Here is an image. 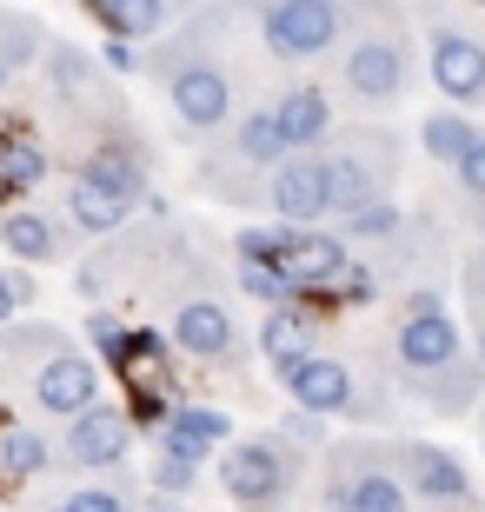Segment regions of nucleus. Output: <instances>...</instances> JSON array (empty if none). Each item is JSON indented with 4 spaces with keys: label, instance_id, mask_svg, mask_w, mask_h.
Masks as SVG:
<instances>
[{
    "label": "nucleus",
    "instance_id": "4468645a",
    "mask_svg": "<svg viewBox=\"0 0 485 512\" xmlns=\"http://www.w3.org/2000/svg\"><path fill=\"white\" fill-rule=\"evenodd\" d=\"M133 439H140V426H133L127 399H94L87 413L60 419L54 426V473H107V466H127Z\"/></svg>",
    "mask_w": 485,
    "mask_h": 512
},
{
    "label": "nucleus",
    "instance_id": "20e7f679",
    "mask_svg": "<svg viewBox=\"0 0 485 512\" xmlns=\"http://www.w3.org/2000/svg\"><path fill=\"white\" fill-rule=\"evenodd\" d=\"M153 326H167V340L180 346V360L206 366V373H233V380H240L246 360H253V326L240 320L233 273L206 253V240H193V253L180 260V273H173Z\"/></svg>",
    "mask_w": 485,
    "mask_h": 512
},
{
    "label": "nucleus",
    "instance_id": "b1692460",
    "mask_svg": "<svg viewBox=\"0 0 485 512\" xmlns=\"http://www.w3.org/2000/svg\"><path fill=\"white\" fill-rule=\"evenodd\" d=\"M60 213H67V227H74L80 240H107V233H120L133 220V200L94 187V180H67V187H60Z\"/></svg>",
    "mask_w": 485,
    "mask_h": 512
},
{
    "label": "nucleus",
    "instance_id": "c85d7f7f",
    "mask_svg": "<svg viewBox=\"0 0 485 512\" xmlns=\"http://www.w3.org/2000/svg\"><path fill=\"white\" fill-rule=\"evenodd\" d=\"M226 273H233V293H240V300H253V306H280V300H293V293H299L280 266H246V260H233Z\"/></svg>",
    "mask_w": 485,
    "mask_h": 512
},
{
    "label": "nucleus",
    "instance_id": "412c9836",
    "mask_svg": "<svg viewBox=\"0 0 485 512\" xmlns=\"http://www.w3.org/2000/svg\"><path fill=\"white\" fill-rule=\"evenodd\" d=\"M47 473H54V426L0 406V479L7 486H34Z\"/></svg>",
    "mask_w": 485,
    "mask_h": 512
},
{
    "label": "nucleus",
    "instance_id": "9b49d317",
    "mask_svg": "<svg viewBox=\"0 0 485 512\" xmlns=\"http://www.w3.org/2000/svg\"><path fill=\"white\" fill-rule=\"evenodd\" d=\"M419 60L446 107L485 114V27L459 0H419Z\"/></svg>",
    "mask_w": 485,
    "mask_h": 512
},
{
    "label": "nucleus",
    "instance_id": "473e14b6",
    "mask_svg": "<svg viewBox=\"0 0 485 512\" xmlns=\"http://www.w3.org/2000/svg\"><path fill=\"white\" fill-rule=\"evenodd\" d=\"M459 300H466V320H485V240L459 260Z\"/></svg>",
    "mask_w": 485,
    "mask_h": 512
},
{
    "label": "nucleus",
    "instance_id": "ea45409f",
    "mask_svg": "<svg viewBox=\"0 0 485 512\" xmlns=\"http://www.w3.org/2000/svg\"><path fill=\"white\" fill-rule=\"evenodd\" d=\"M0 493H7V479H0Z\"/></svg>",
    "mask_w": 485,
    "mask_h": 512
},
{
    "label": "nucleus",
    "instance_id": "5701e85b",
    "mask_svg": "<svg viewBox=\"0 0 485 512\" xmlns=\"http://www.w3.org/2000/svg\"><path fill=\"white\" fill-rule=\"evenodd\" d=\"M87 14H94V27L107 40H133V47H147V40H160L180 20V7L173 0H80Z\"/></svg>",
    "mask_w": 485,
    "mask_h": 512
},
{
    "label": "nucleus",
    "instance_id": "2eb2a0df",
    "mask_svg": "<svg viewBox=\"0 0 485 512\" xmlns=\"http://www.w3.org/2000/svg\"><path fill=\"white\" fill-rule=\"evenodd\" d=\"M326 313H333V300H326L319 286H306V293H293V300H280V306H260L253 353L266 360V373H273V380H280L286 366H299L319 340H326Z\"/></svg>",
    "mask_w": 485,
    "mask_h": 512
},
{
    "label": "nucleus",
    "instance_id": "f8f14e48",
    "mask_svg": "<svg viewBox=\"0 0 485 512\" xmlns=\"http://www.w3.org/2000/svg\"><path fill=\"white\" fill-rule=\"evenodd\" d=\"M319 512H412L386 439H333L319 453Z\"/></svg>",
    "mask_w": 485,
    "mask_h": 512
},
{
    "label": "nucleus",
    "instance_id": "a19ab883",
    "mask_svg": "<svg viewBox=\"0 0 485 512\" xmlns=\"http://www.w3.org/2000/svg\"><path fill=\"white\" fill-rule=\"evenodd\" d=\"M0 406H7V399H0Z\"/></svg>",
    "mask_w": 485,
    "mask_h": 512
},
{
    "label": "nucleus",
    "instance_id": "4be33fe9",
    "mask_svg": "<svg viewBox=\"0 0 485 512\" xmlns=\"http://www.w3.org/2000/svg\"><path fill=\"white\" fill-rule=\"evenodd\" d=\"M399 393H406L412 406H426L432 419H466V413H479V399H485V366H479V353H466V360H452L446 373H426V380L399 386Z\"/></svg>",
    "mask_w": 485,
    "mask_h": 512
},
{
    "label": "nucleus",
    "instance_id": "393cba45",
    "mask_svg": "<svg viewBox=\"0 0 485 512\" xmlns=\"http://www.w3.org/2000/svg\"><path fill=\"white\" fill-rule=\"evenodd\" d=\"M47 27H40L34 14H20V7H0V100L14 94L20 80L34 74V60L47 54Z\"/></svg>",
    "mask_w": 485,
    "mask_h": 512
},
{
    "label": "nucleus",
    "instance_id": "58836bf2",
    "mask_svg": "<svg viewBox=\"0 0 485 512\" xmlns=\"http://www.w3.org/2000/svg\"><path fill=\"white\" fill-rule=\"evenodd\" d=\"M34 512H67V506H54V499H40V506H34Z\"/></svg>",
    "mask_w": 485,
    "mask_h": 512
},
{
    "label": "nucleus",
    "instance_id": "6ab92c4d",
    "mask_svg": "<svg viewBox=\"0 0 485 512\" xmlns=\"http://www.w3.org/2000/svg\"><path fill=\"white\" fill-rule=\"evenodd\" d=\"M233 439V413L226 406H213V399H180L173 406V419L153 433V453H173V459H193V466H213L220 459V446Z\"/></svg>",
    "mask_w": 485,
    "mask_h": 512
},
{
    "label": "nucleus",
    "instance_id": "aec40b11",
    "mask_svg": "<svg viewBox=\"0 0 485 512\" xmlns=\"http://www.w3.org/2000/svg\"><path fill=\"white\" fill-rule=\"evenodd\" d=\"M353 260V247H346V233L326 220V227H286V253H280V273L306 293V286H333L339 266Z\"/></svg>",
    "mask_w": 485,
    "mask_h": 512
},
{
    "label": "nucleus",
    "instance_id": "4c0bfd02",
    "mask_svg": "<svg viewBox=\"0 0 485 512\" xmlns=\"http://www.w3.org/2000/svg\"><path fill=\"white\" fill-rule=\"evenodd\" d=\"M479 453H485V399H479Z\"/></svg>",
    "mask_w": 485,
    "mask_h": 512
},
{
    "label": "nucleus",
    "instance_id": "cd10ccee",
    "mask_svg": "<svg viewBox=\"0 0 485 512\" xmlns=\"http://www.w3.org/2000/svg\"><path fill=\"white\" fill-rule=\"evenodd\" d=\"M406 220H412V213L399 207V200H373V207H359V213H339L333 227L346 233V247H353V253H379V247H392V240L406 233Z\"/></svg>",
    "mask_w": 485,
    "mask_h": 512
},
{
    "label": "nucleus",
    "instance_id": "dca6fc26",
    "mask_svg": "<svg viewBox=\"0 0 485 512\" xmlns=\"http://www.w3.org/2000/svg\"><path fill=\"white\" fill-rule=\"evenodd\" d=\"M266 107H273V127H280L286 153H319L339 127L333 80H319V74H286L280 87L266 94Z\"/></svg>",
    "mask_w": 485,
    "mask_h": 512
},
{
    "label": "nucleus",
    "instance_id": "c9c22d12",
    "mask_svg": "<svg viewBox=\"0 0 485 512\" xmlns=\"http://www.w3.org/2000/svg\"><path fill=\"white\" fill-rule=\"evenodd\" d=\"M140 512H193V506H180V499H160V493H147V499H140Z\"/></svg>",
    "mask_w": 485,
    "mask_h": 512
},
{
    "label": "nucleus",
    "instance_id": "1a4fd4ad",
    "mask_svg": "<svg viewBox=\"0 0 485 512\" xmlns=\"http://www.w3.org/2000/svg\"><path fill=\"white\" fill-rule=\"evenodd\" d=\"M319 153H326V180H333V220L373 207V200H399V180H406V133L399 127L339 120Z\"/></svg>",
    "mask_w": 485,
    "mask_h": 512
},
{
    "label": "nucleus",
    "instance_id": "7c9ffc66",
    "mask_svg": "<svg viewBox=\"0 0 485 512\" xmlns=\"http://www.w3.org/2000/svg\"><path fill=\"white\" fill-rule=\"evenodd\" d=\"M280 433L293 439L299 453H326V446H333V419L326 413H306V406H293V399H286V413H280Z\"/></svg>",
    "mask_w": 485,
    "mask_h": 512
},
{
    "label": "nucleus",
    "instance_id": "f03ea898",
    "mask_svg": "<svg viewBox=\"0 0 485 512\" xmlns=\"http://www.w3.org/2000/svg\"><path fill=\"white\" fill-rule=\"evenodd\" d=\"M0 399H14L27 419L60 426L107 399V373L87 346L54 320H7L0 326Z\"/></svg>",
    "mask_w": 485,
    "mask_h": 512
},
{
    "label": "nucleus",
    "instance_id": "ddd939ff",
    "mask_svg": "<svg viewBox=\"0 0 485 512\" xmlns=\"http://www.w3.org/2000/svg\"><path fill=\"white\" fill-rule=\"evenodd\" d=\"M386 446H392V466H399V479L412 493V512H485L479 479H472V466L452 446L412 439V433H392Z\"/></svg>",
    "mask_w": 485,
    "mask_h": 512
},
{
    "label": "nucleus",
    "instance_id": "72a5a7b5",
    "mask_svg": "<svg viewBox=\"0 0 485 512\" xmlns=\"http://www.w3.org/2000/svg\"><path fill=\"white\" fill-rule=\"evenodd\" d=\"M34 300H40V280L27 273V266H7V273H0V326L14 320L20 306H34Z\"/></svg>",
    "mask_w": 485,
    "mask_h": 512
},
{
    "label": "nucleus",
    "instance_id": "7ed1b4c3",
    "mask_svg": "<svg viewBox=\"0 0 485 512\" xmlns=\"http://www.w3.org/2000/svg\"><path fill=\"white\" fill-rule=\"evenodd\" d=\"M419 20L406 0H359V20L346 47L333 54V100L339 114L386 120L419 87Z\"/></svg>",
    "mask_w": 485,
    "mask_h": 512
},
{
    "label": "nucleus",
    "instance_id": "a878e982",
    "mask_svg": "<svg viewBox=\"0 0 485 512\" xmlns=\"http://www.w3.org/2000/svg\"><path fill=\"white\" fill-rule=\"evenodd\" d=\"M140 499H147V479L127 473V466H107V473H87L80 486H67L60 506L67 512H140Z\"/></svg>",
    "mask_w": 485,
    "mask_h": 512
},
{
    "label": "nucleus",
    "instance_id": "423d86ee",
    "mask_svg": "<svg viewBox=\"0 0 485 512\" xmlns=\"http://www.w3.org/2000/svg\"><path fill=\"white\" fill-rule=\"evenodd\" d=\"M286 160V140L273 127V107L266 94L240 100V114L226 120L213 140H200V160H193V193L200 200H220V207H266V173Z\"/></svg>",
    "mask_w": 485,
    "mask_h": 512
},
{
    "label": "nucleus",
    "instance_id": "6e6552de",
    "mask_svg": "<svg viewBox=\"0 0 485 512\" xmlns=\"http://www.w3.org/2000/svg\"><path fill=\"white\" fill-rule=\"evenodd\" d=\"M253 40L280 74H319L333 67L359 20V0H246Z\"/></svg>",
    "mask_w": 485,
    "mask_h": 512
},
{
    "label": "nucleus",
    "instance_id": "2f4dec72",
    "mask_svg": "<svg viewBox=\"0 0 485 512\" xmlns=\"http://www.w3.org/2000/svg\"><path fill=\"white\" fill-rule=\"evenodd\" d=\"M280 253H286V220L233 233V260H246V266H280Z\"/></svg>",
    "mask_w": 485,
    "mask_h": 512
},
{
    "label": "nucleus",
    "instance_id": "39448f33",
    "mask_svg": "<svg viewBox=\"0 0 485 512\" xmlns=\"http://www.w3.org/2000/svg\"><path fill=\"white\" fill-rule=\"evenodd\" d=\"M60 153L67 160V180H94V187L120 193V200H147L153 193V173H160V147H153V133L133 120V107L120 94H100L74 114H60Z\"/></svg>",
    "mask_w": 485,
    "mask_h": 512
},
{
    "label": "nucleus",
    "instance_id": "a211bd4d",
    "mask_svg": "<svg viewBox=\"0 0 485 512\" xmlns=\"http://www.w3.org/2000/svg\"><path fill=\"white\" fill-rule=\"evenodd\" d=\"M80 247V233L67 227V213L60 207H7L0 213V253L14 266H60V260H74Z\"/></svg>",
    "mask_w": 485,
    "mask_h": 512
},
{
    "label": "nucleus",
    "instance_id": "9d476101",
    "mask_svg": "<svg viewBox=\"0 0 485 512\" xmlns=\"http://www.w3.org/2000/svg\"><path fill=\"white\" fill-rule=\"evenodd\" d=\"M213 466H220V493L233 499V512H299L313 453H299L273 426V433H253V439H226Z\"/></svg>",
    "mask_w": 485,
    "mask_h": 512
},
{
    "label": "nucleus",
    "instance_id": "bb28decb",
    "mask_svg": "<svg viewBox=\"0 0 485 512\" xmlns=\"http://www.w3.org/2000/svg\"><path fill=\"white\" fill-rule=\"evenodd\" d=\"M472 133H479V120H472L466 107H432V114L412 127V147L426 153L432 167H446V173H452V160L472 147Z\"/></svg>",
    "mask_w": 485,
    "mask_h": 512
},
{
    "label": "nucleus",
    "instance_id": "f257e3e1",
    "mask_svg": "<svg viewBox=\"0 0 485 512\" xmlns=\"http://www.w3.org/2000/svg\"><path fill=\"white\" fill-rule=\"evenodd\" d=\"M246 27H253L246 0H206V7H193V14L173 20L160 40H147L140 74H147L153 87H160V100H167L173 140L200 147V140H213L226 120L240 114V100H253L246 94L240 60H233V40H240Z\"/></svg>",
    "mask_w": 485,
    "mask_h": 512
},
{
    "label": "nucleus",
    "instance_id": "e433bc0d",
    "mask_svg": "<svg viewBox=\"0 0 485 512\" xmlns=\"http://www.w3.org/2000/svg\"><path fill=\"white\" fill-rule=\"evenodd\" d=\"M472 353H479V366H485V320H472Z\"/></svg>",
    "mask_w": 485,
    "mask_h": 512
},
{
    "label": "nucleus",
    "instance_id": "c756f323",
    "mask_svg": "<svg viewBox=\"0 0 485 512\" xmlns=\"http://www.w3.org/2000/svg\"><path fill=\"white\" fill-rule=\"evenodd\" d=\"M200 473H206V466H193V459L153 453V466H147V493H160V499H180V506H187V499H193V486H200Z\"/></svg>",
    "mask_w": 485,
    "mask_h": 512
},
{
    "label": "nucleus",
    "instance_id": "f704fd0d",
    "mask_svg": "<svg viewBox=\"0 0 485 512\" xmlns=\"http://www.w3.org/2000/svg\"><path fill=\"white\" fill-rule=\"evenodd\" d=\"M100 67H107V74H140V47H133V40H107V47H100Z\"/></svg>",
    "mask_w": 485,
    "mask_h": 512
},
{
    "label": "nucleus",
    "instance_id": "f3484780",
    "mask_svg": "<svg viewBox=\"0 0 485 512\" xmlns=\"http://www.w3.org/2000/svg\"><path fill=\"white\" fill-rule=\"evenodd\" d=\"M266 213L286 227H326L333 220V180H326V153H286L266 173Z\"/></svg>",
    "mask_w": 485,
    "mask_h": 512
},
{
    "label": "nucleus",
    "instance_id": "0eeeda50",
    "mask_svg": "<svg viewBox=\"0 0 485 512\" xmlns=\"http://www.w3.org/2000/svg\"><path fill=\"white\" fill-rule=\"evenodd\" d=\"M280 386H286L293 406L326 413L333 426H392V406H399V393H392V360L366 373L359 360L333 353L326 340H319L299 366H286Z\"/></svg>",
    "mask_w": 485,
    "mask_h": 512
}]
</instances>
